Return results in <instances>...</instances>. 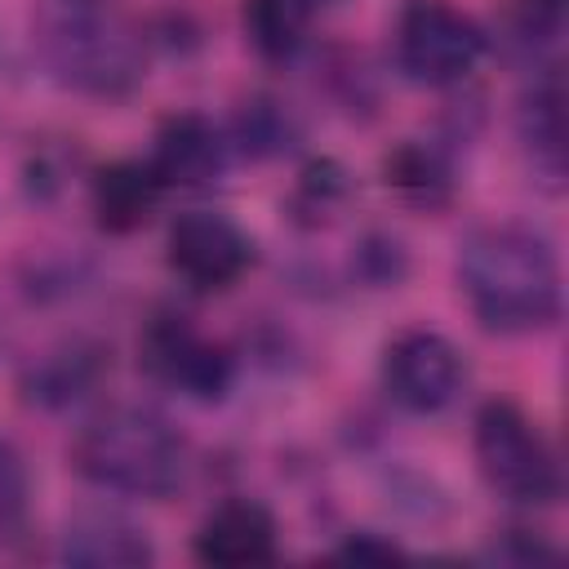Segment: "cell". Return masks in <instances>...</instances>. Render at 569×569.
<instances>
[{
    "label": "cell",
    "instance_id": "6da1fadb",
    "mask_svg": "<svg viewBox=\"0 0 569 569\" xmlns=\"http://www.w3.org/2000/svg\"><path fill=\"white\" fill-rule=\"evenodd\" d=\"M458 289L471 316L502 338L542 333L560 320V258L525 222L471 227L458 244Z\"/></svg>",
    "mask_w": 569,
    "mask_h": 569
},
{
    "label": "cell",
    "instance_id": "7a4b0ae2",
    "mask_svg": "<svg viewBox=\"0 0 569 569\" xmlns=\"http://www.w3.org/2000/svg\"><path fill=\"white\" fill-rule=\"evenodd\" d=\"M36 49L49 76L84 98H129L147 80V31L120 0H44Z\"/></svg>",
    "mask_w": 569,
    "mask_h": 569
},
{
    "label": "cell",
    "instance_id": "3957f363",
    "mask_svg": "<svg viewBox=\"0 0 569 569\" xmlns=\"http://www.w3.org/2000/svg\"><path fill=\"white\" fill-rule=\"evenodd\" d=\"M71 471L102 493L164 502L187 480V440L147 405H111L71 440Z\"/></svg>",
    "mask_w": 569,
    "mask_h": 569
},
{
    "label": "cell",
    "instance_id": "277c9868",
    "mask_svg": "<svg viewBox=\"0 0 569 569\" xmlns=\"http://www.w3.org/2000/svg\"><path fill=\"white\" fill-rule=\"evenodd\" d=\"M476 467L485 485L511 507H551L565 493L560 458L538 422L516 400H485L471 422Z\"/></svg>",
    "mask_w": 569,
    "mask_h": 569
},
{
    "label": "cell",
    "instance_id": "5b68a950",
    "mask_svg": "<svg viewBox=\"0 0 569 569\" xmlns=\"http://www.w3.org/2000/svg\"><path fill=\"white\" fill-rule=\"evenodd\" d=\"M489 49L485 27L449 0H405L391 27L396 71L427 89L462 84Z\"/></svg>",
    "mask_w": 569,
    "mask_h": 569
},
{
    "label": "cell",
    "instance_id": "8992f818",
    "mask_svg": "<svg viewBox=\"0 0 569 569\" xmlns=\"http://www.w3.org/2000/svg\"><path fill=\"white\" fill-rule=\"evenodd\" d=\"M138 365L164 382L169 391H182L200 405H213L236 382V360L222 342L204 338L187 316L160 311L138 333Z\"/></svg>",
    "mask_w": 569,
    "mask_h": 569
},
{
    "label": "cell",
    "instance_id": "52a82bcc",
    "mask_svg": "<svg viewBox=\"0 0 569 569\" xmlns=\"http://www.w3.org/2000/svg\"><path fill=\"white\" fill-rule=\"evenodd\" d=\"M378 378H382V391L396 409L431 418L458 400V391L467 382V360L453 347V338L418 325V329H400L382 347Z\"/></svg>",
    "mask_w": 569,
    "mask_h": 569
},
{
    "label": "cell",
    "instance_id": "ba28073f",
    "mask_svg": "<svg viewBox=\"0 0 569 569\" xmlns=\"http://www.w3.org/2000/svg\"><path fill=\"white\" fill-rule=\"evenodd\" d=\"M164 262L182 284L200 293H218V289H231L253 267V240L227 213L187 209L169 227Z\"/></svg>",
    "mask_w": 569,
    "mask_h": 569
},
{
    "label": "cell",
    "instance_id": "9c48e42d",
    "mask_svg": "<svg viewBox=\"0 0 569 569\" xmlns=\"http://www.w3.org/2000/svg\"><path fill=\"white\" fill-rule=\"evenodd\" d=\"M227 156H231V142L222 138V129L209 116L178 111L156 129V147H151L147 164L160 178V187L204 191L227 173Z\"/></svg>",
    "mask_w": 569,
    "mask_h": 569
},
{
    "label": "cell",
    "instance_id": "30bf717a",
    "mask_svg": "<svg viewBox=\"0 0 569 569\" xmlns=\"http://www.w3.org/2000/svg\"><path fill=\"white\" fill-rule=\"evenodd\" d=\"M107 373H111V351L102 342H93V338H62V342L40 351L22 369L18 387H22L27 405L58 413V409H71L84 396H93Z\"/></svg>",
    "mask_w": 569,
    "mask_h": 569
},
{
    "label": "cell",
    "instance_id": "8fae6325",
    "mask_svg": "<svg viewBox=\"0 0 569 569\" xmlns=\"http://www.w3.org/2000/svg\"><path fill=\"white\" fill-rule=\"evenodd\" d=\"M191 551L200 565H218V569L267 565L276 560V516L253 498H227L200 520Z\"/></svg>",
    "mask_w": 569,
    "mask_h": 569
},
{
    "label": "cell",
    "instance_id": "7c38bea8",
    "mask_svg": "<svg viewBox=\"0 0 569 569\" xmlns=\"http://www.w3.org/2000/svg\"><path fill=\"white\" fill-rule=\"evenodd\" d=\"M58 556L80 569H142L156 560V547L147 529L116 511H80L67 520Z\"/></svg>",
    "mask_w": 569,
    "mask_h": 569
},
{
    "label": "cell",
    "instance_id": "4fadbf2b",
    "mask_svg": "<svg viewBox=\"0 0 569 569\" xmlns=\"http://www.w3.org/2000/svg\"><path fill=\"white\" fill-rule=\"evenodd\" d=\"M516 133L533 169V182H542L547 191H560L565 187V93L556 71H542L525 89L516 111Z\"/></svg>",
    "mask_w": 569,
    "mask_h": 569
},
{
    "label": "cell",
    "instance_id": "5bb4252c",
    "mask_svg": "<svg viewBox=\"0 0 569 569\" xmlns=\"http://www.w3.org/2000/svg\"><path fill=\"white\" fill-rule=\"evenodd\" d=\"M160 196H164V187L147 160H111L93 173V187H89L93 218L111 236H129V231L147 227Z\"/></svg>",
    "mask_w": 569,
    "mask_h": 569
},
{
    "label": "cell",
    "instance_id": "9a60e30c",
    "mask_svg": "<svg viewBox=\"0 0 569 569\" xmlns=\"http://www.w3.org/2000/svg\"><path fill=\"white\" fill-rule=\"evenodd\" d=\"M382 182L387 191H396L400 204L418 209V213H436L453 200L458 191V178H453V164L440 147L431 142H400L382 156Z\"/></svg>",
    "mask_w": 569,
    "mask_h": 569
},
{
    "label": "cell",
    "instance_id": "2e32d148",
    "mask_svg": "<svg viewBox=\"0 0 569 569\" xmlns=\"http://www.w3.org/2000/svg\"><path fill=\"white\" fill-rule=\"evenodd\" d=\"M244 36L267 62H289L307 44V27L316 18L311 0H244Z\"/></svg>",
    "mask_w": 569,
    "mask_h": 569
},
{
    "label": "cell",
    "instance_id": "e0dca14e",
    "mask_svg": "<svg viewBox=\"0 0 569 569\" xmlns=\"http://www.w3.org/2000/svg\"><path fill=\"white\" fill-rule=\"evenodd\" d=\"M236 147L253 160H271V156H284L293 142H298V120L267 93L249 98L240 111H236V129H231Z\"/></svg>",
    "mask_w": 569,
    "mask_h": 569
},
{
    "label": "cell",
    "instance_id": "ac0fdd59",
    "mask_svg": "<svg viewBox=\"0 0 569 569\" xmlns=\"http://www.w3.org/2000/svg\"><path fill=\"white\" fill-rule=\"evenodd\" d=\"M31 529V467L22 449L0 436V547Z\"/></svg>",
    "mask_w": 569,
    "mask_h": 569
},
{
    "label": "cell",
    "instance_id": "d6986e66",
    "mask_svg": "<svg viewBox=\"0 0 569 569\" xmlns=\"http://www.w3.org/2000/svg\"><path fill=\"white\" fill-rule=\"evenodd\" d=\"M356 271H360L365 284L387 289V284H400V280H405V271H409V253H405V244H400L396 236H387V231H369V236L360 240V249H356Z\"/></svg>",
    "mask_w": 569,
    "mask_h": 569
},
{
    "label": "cell",
    "instance_id": "ffe728a7",
    "mask_svg": "<svg viewBox=\"0 0 569 569\" xmlns=\"http://www.w3.org/2000/svg\"><path fill=\"white\" fill-rule=\"evenodd\" d=\"M342 196H347L342 164L338 160H311L307 173H302V182H298V204H307V209L320 213V209H333Z\"/></svg>",
    "mask_w": 569,
    "mask_h": 569
},
{
    "label": "cell",
    "instance_id": "44dd1931",
    "mask_svg": "<svg viewBox=\"0 0 569 569\" xmlns=\"http://www.w3.org/2000/svg\"><path fill=\"white\" fill-rule=\"evenodd\" d=\"M338 560H365V565H387V560H405V551L391 542V538H378V533H356V538H347L338 551H333Z\"/></svg>",
    "mask_w": 569,
    "mask_h": 569
},
{
    "label": "cell",
    "instance_id": "7402d4cb",
    "mask_svg": "<svg viewBox=\"0 0 569 569\" xmlns=\"http://www.w3.org/2000/svg\"><path fill=\"white\" fill-rule=\"evenodd\" d=\"M560 551L529 538V529H511L502 542H493V560H511V565H538V560H556Z\"/></svg>",
    "mask_w": 569,
    "mask_h": 569
},
{
    "label": "cell",
    "instance_id": "603a6c76",
    "mask_svg": "<svg viewBox=\"0 0 569 569\" xmlns=\"http://www.w3.org/2000/svg\"><path fill=\"white\" fill-rule=\"evenodd\" d=\"M311 4H316V13H320V9H325V4H333V0H311Z\"/></svg>",
    "mask_w": 569,
    "mask_h": 569
}]
</instances>
